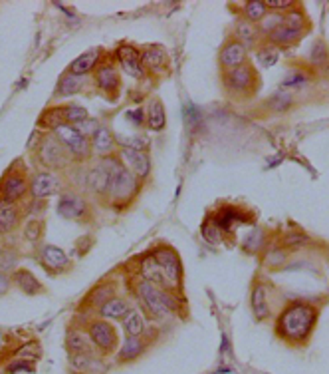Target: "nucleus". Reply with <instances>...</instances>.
<instances>
[{"instance_id": "1", "label": "nucleus", "mask_w": 329, "mask_h": 374, "mask_svg": "<svg viewBox=\"0 0 329 374\" xmlns=\"http://www.w3.org/2000/svg\"><path fill=\"white\" fill-rule=\"evenodd\" d=\"M319 319V310L312 303L292 301L288 303L276 319V335L290 344H306Z\"/></svg>"}, {"instance_id": "2", "label": "nucleus", "mask_w": 329, "mask_h": 374, "mask_svg": "<svg viewBox=\"0 0 329 374\" xmlns=\"http://www.w3.org/2000/svg\"><path fill=\"white\" fill-rule=\"evenodd\" d=\"M101 160L108 163V167L111 169V185L108 199L115 209H123L129 203L135 201L139 187H141V181L127 169L121 160H117V156H106Z\"/></svg>"}, {"instance_id": "3", "label": "nucleus", "mask_w": 329, "mask_h": 374, "mask_svg": "<svg viewBox=\"0 0 329 374\" xmlns=\"http://www.w3.org/2000/svg\"><path fill=\"white\" fill-rule=\"evenodd\" d=\"M260 84H262L260 74L250 62L238 66L235 70L222 72V88H224L226 96L230 100H236V102L250 100L258 92Z\"/></svg>"}, {"instance_id": "4", "label": "nucleus", "mask_w": 329, "mask_h": 374, "mask_svg": "<svg viewBox=\"0 0 329 374\" xmlns=\"http://www.w3.org/2000/svg\"><path fill=\"white\" fill-rule=\"evenodd\" d=\"M135 293H137V299L143 305V309L147 310L153 319H167L177 310V299L172 297V293L145 281V279L137 281Z\"/></svg>"}, {"instance_id": "5", "label": "nucleus", "mask_w": 329, "mask_h": 374, "mask_svg": "<svg viewBox=\"0 0 329 374\" xmlns=\"http://www.w3.org/2000/svg\"><path fill=\"white\" fill-rule=\"evenodd\" d=\"M88 335H90V341L94 344V348L101 355V357H110L117 350V344H119V337H117V330L115 326L111 325L110 321L106 319H94L90 321L86 326Z\"/></svg>"}, {"instance_id": "6", "label": "nucleus", "mask_w": 329, "mask_h": 374, "mask_svg": "<svg viewBox=\"0 0 329 374\" xmlns=\"http://www.w3.org/2000/svg\"><path fill=\"white\" fill-rule=\"evenodd\" d=\"M151 255L157 259V263L161 265L163 273L167 277L169 285H171L172 293H179L181 285H183V263H181V257L179 253L171 249V247H157L155 251H151Z\"/></svg>"}, {"instance_id": "7", "label": "nucleus", "mask_w": 329, "mask_h": 374, "mask_svg": "<svg viewBox=\"0 0 329 374\" xmlns=\"http://www.w3.org/2000/svg\"><path fill=\"white\" fill-rule=\"evenodd\" d=\"M54 135L62 142L66 149L70 151V156L74 160H88L90 153H92V142L88 138H83L74 126L70 124H62L54 130Z\"/></svg>"}, {"instance_id": "8", "label": "nucleus", "mask_w": 329, "mask_h": 374, "mask_svg": "<svg viewBox=\"0 0 329 374\" xmlns=\"http://www.w3.org/2000/svg\"><path fill=\"white\" fill-rule=\"evenodd\" d=\"M70 151L56 135H46L40 144V162L52 169H63L70 162Z\"/></svg>"}, {"instance_id": "9", "label": "nucleus", "mask_w": 329, "mask_h": 374, "mask_svg": "<svg viewBox=\"0 0 329 374\" xmlns=\"http://www.w3.org/2000/svg\"><path fill=\"white\" fill-rule=\"evenodd\" d=\"M119 160L123 162L127 169L135 176V178L143 181L151 176V158L147 151L141 149H129V147H121L119 149Z\"/></svg>"}, {"instance_id": "10", "label": "nucleus", "mask_w": 329, "mask_h": 374, "mask_svg": "<svg viewBox=\"0 0 329 374\" xmlns=\"http://www.w3.org/2000/svg\"><path fill=\"white\" fill-rule=\"evenodd\" d=\"M248 62V48L240 44L238 40H228L219 52V66L222 72L235 70L238 66H244Z\"/></svg>"}, {"instance_id": "11", "label": "nucleus", "mask_w": 329, "mask_h": 374, "mask_svg": "<svg viewBox=\"0 0 329 374\" xmlns=\"http://www.w3.org/2000/svg\"><path fill=\"white\" fill-rule=\"evenodd\" d=\"M26 191H28V181L20 171L12 169L0 181V199H4V201L16 203L18 199L26 196Z\"/></svg>"}, {"instance_id": "12", "label": "nucleus", "mask_w": 329, "mask_h": 374, "mask_svg": "<svg viewBox=\"0 0 329 374\" xmlns=\"http://www.w3.org/2000/svg\"><path fill=\"white\" fill-rule=\"evenodd\" d=\"M117 60L121 68L126 70L129 76L141 80L145 76V68H143L141 62V50H137L135 46H129V44H123L117 48Z\"/></svg>"}, {"instance_id": "13", "label": "nucleus", "mask_w": 329, "mask_h": 374, "mask_svg": "<svg viewBox=\"0 0 329 374\" xmlns=\"http://www.w3.org/2000/svg\"><path fill=\"white\" fill-rule=\"evenodd\" d=\"M95 82L99 86V90L110 96L115 98L119 94V88H121V76H119V70L113 64H103L97 68L95 72Z\"/></svg>"}, {"instance_id": "14", "label": "nucleus", "mask_w": 329, "mask_h": 374, "mask_svg": "<svg viewBox=\"0 0 329 374\" xmlns=\"http://www.w3.org/2000/svg\"><path fill=\"white\" fill-rule=\"evenodd\" d=\"M86 183H88V187L94 191L95 196L108 197L111 185V169L108 167V163L101 160L97 165H94L88 171V176H86Z\"/></svg>"}, {"instance_id": "15", "label": "nucleus", "mask_w": 329, "mask_h": 374, "mask_svg": "<svg viewBox=\"0 0 329 374\" xmlns=\"http://www.w3.org/2000/svg\"><path fill=\"white\" fill-rule=\"evenodd\" d=\"M66 350L70 355H94V344L90 341L88 330L78 328V326H70L66 330Z\"/></svg>"}, {"instance_id": "16", "label": "nucleus", "mask_w": 329, "mask_h": 374, "mask_svg": "<svg viewBox=\"0 0 329 374\" xmlns=\"http://www.w3.org/2000/svg\"><path fill=\"white\" fill-rule=\"evenodd\" d=\"M147 348H149V341L145 337H127L126 341L121 342V348L115 355V362L117 364H129V362L141 358Z\"/></svg>"}, {"instance_id": "17", "label": "nucleus", "mask_w": 329, "mask_h": 374, "mask_svg": "<svg viewBox=\"0 0 329 374\" xmlns=\"http://www.w3.org/2000/svg\"><path fill=\"white\" fill-rule=\"evenodd\" d=\"M70 371L74 374H106L108 366L103 358L95 355H70Z\"/></svg>"}, {"instance_id": "18", "label": "nucleus", "mask_w": 329, "mask_h": 374, "mask_svg": "<svg viewBox=\"0 0 329 374\" xmlns=\"http://www.w3.org/2000/svg\"><path fill=\"white\" fill-rule=\"evenodd\" d=\"M58 213L62 215L63 219H81L88 213V203L86 199L74 191L63 194L58 201Z\"/></svg>"}, {"instance_id": "19", "label": "nucleus", "mask_w": 329, "mask_h": 374, "mask_svg": "<svg viewBox=\"0 0 329 374\" xmlns=\"http://www.w3.org/2000/svg\"><path fill=\"white\" fill-rule=\"evenodd\" d=\"M141 62L145 72H153V74H163L169 64V54L163 46H147L141 52Z\"/></svg>"}, {"instance_id": "20", "label": "nucleus", "mask_w": 329, "mask_h": 374, "mask_svg": "<svg viewBox=\"0 0 329 374\" xmlns=\"http://www.w3.org/2000/svg\"><path fill=\"white\" fill-rule=\"evenodd\" d=\"M141 275L145 281H149V283H153V285H157L161 289H165V291H171V285H169V281H167V277L163 273V269H161V265L157 263V259L151 255V253H147L145 257L141 259ZM175 294V293H172Z\"/></svg>"}, {"instance_id": "21", "label": "nucleus", "mask_w": 329, "mask_h": 374, "mask_svg": "<svg viewBox=\"0 0 329 374\" xmlns=\"http://www.w3.org/2000/svg\"><path fill=\"white\" fill-rule=\"evenodd\" d=\"M58 189H60V179L54 174H48V171L36 174L30 183V194L34 199H44V197L54 196V194H58Z\"/></svg>"}, {"instance_id": "22", "label": "nucleus", "mask_w": 329, "mask_h": 374, "mask_svg": "<svg viewBox=\"0 0 329 374\" xmlns=\"http://www.w3.org/2000/svg\"><path fill=\"white\" fill-rule=\"evenodd\" d=\"M101 54H103V50L101 48H92V50H88V52H83L81 56H78V58L70 64V68H68V74H74V76L83 78L86 74H90L95 66H97L99 58H101Z\"/></svg>"}, {"instance_id": "23", "label": "nucleus", "mask_w": 329, "mask_h": 374, "mask_svg": "<svg viewBox=\"0 0 329 374\" xmlns=\"http://www.w3.org/2000/svg\"><path fill=\"white\" fill-rule=\"evenodd\" d=\"M129 310H131V305L127 303V299H123V297H113L108 303H103V305L97 309V312H99V317L106 319V321H123Z\"/></svg>"}, {"instance_id": "24", "label": "nucleus", "mask_w": 329, "mask_h": 374, "mask_svg": "<svg viewBox=\"0 0 329 374\" xmlns=\"http://www.w3.org/2000/svg\"><path fill=\"white\" fill-rule=\"evenodd\" d=\"M145 120H147V128L151 131H161L167 126V112H165V104L159 98L149 100L147 110H145Z\"/></svg>"}, {"instance_id": "25", "label": "nucleus", "mask_w": 329, "mask_h": 374, "mask_svg": "<svg viewBox=\"0 0 329 374\" xmlns=\"http://www.w3.org/2000/svg\"><path fill=\"white\" fill-rule=\"evenodd\" d=\"M246 213L240 212V209H236V207H222L220 212L215 213V223L222 229V233H226V231H232L235 229L236 223H246V221H250V217H244Z\"/></svg>"}, {"instance_id": "26", "label": "nucleus", "mask_w": 329, "mask_h": 374, "mask_svg": "<svg viewBox=\"0 0 329 374\" xmlns=\"http://www.w3.org/2000/svg\"><path fill=\"white\" fill-rule=\"evenodd\" d=\"M260 30L256 24H252L248 20H240L236 22L235 26V40H238L240 44H244L246 48H256L258 46V40H260Z\"/></svg>"}, {"instance_id": "27", "label": "nucleus", "mask_w": 329, "mask_h": 374, "mask_svg": "<svg viewBox=\"0 0 329 374\" xmlns=\"http://www.w3.org/2000/svg\"><path fill=\"white\" fill-rule=\"evenodd\" d=\"M42 261H44V265H46L48 269L54 271V273L66 271L68 265H70L66 253H63L60 247H56V245H44V247H42Z\"/></svg>"}, {"instance_id": "28", "label": "nucleus", "mask_w": 329, "mask_h": 374, "mask_svg": "<svg viewBox=\"0 0 329 374\" xmlns=\"http://www.w3.org/2000/svg\"><path fill=\"white\" fill-rule=\"evenodd\" d=\"M252 310H254V317L258 321H266L270 317V305H268V291L262 283H256L254 289H252L250 297Z\"/></svg>"}, {"instance_id": "29", "label": "nucleus", "mask_w": 329, "mask_h": 374, "mask_svg": "<svg viewBox=\"0 0 329 374\" xmlns=\"http://www.w3.org/2000/svg\"><path fill=\"white\" fill-rule=\"evenodd\" d=\"M12 279H14L16 287H18V289H20L24 294H30V297H34V294L42 293V285H40V281L32 275L28 269H20V271H16Z\"/></svg>"}, {"instance_id": "30", "label": "nucleus", "mask_w": 329, "mask_h": 374, "mask_svg": "<svg viewBox=\"0 0 329 374\" xmlns=\"http://www.w3.org/2000/svg\"><path fill=\"white\" fill-rule=\"evenodd\" d=\"M113 147H115V135L108 128H99L92 138V149L101 158H106V156H111Z\"/></svg>"}, {"instance_id": "31", "label": "nucleus", "mask_w": 329, "mask_h": 374, "mask_svg": "<svg viewBox=\"0 0 329 374\" xmlns=\"http://www.w3.org/2000/svg\"><path fill=\"white\" fill-rule=\"evenodd\" d=\"M301 36L303 34L296 32V30H290V28H286V26H280L278 30H274L272 34H268V44H272V46H294V44H298L299 40H301Z\"/></svg>"}, {"instance_id": "32", "label": "nucleus", "mask_w": 329, "mask_h": 374, "mask_svg": "<svg viewBox=\"0 0 329 374\" xmlns=\"http://www.w3.org/2000/svg\"><path fill=\"white\" fill-rule=\"evenodd\" d=\"M268 12H270V10H268L264 0H248V2L242 4V17H244V20L252 22V24L262 22Z\"/></svg>"}, {"instance_id": "33", "label": "nucleus", "mask_w": 329, "mask_h": 374, "mask_svg": "<svg viewBox=\"0 0 329 374\" xmlns=\"http://www.w3.org/2000/svg\"><path fill=\"white\" fill-rule=\"evenodd\" d=\"M18 223V207L16 203L0 199V233L12 231Z\"/></svg>"}, {"instance_id": "34", "label": "nucleus", "mask_w": 329, "mask_h": 374, "mask_svg": "<svg viewBox=\"0 0 329 374\" xmlns=\"http://www.w3.org/2000/svg\"><path fill=\"white\" fill-rule=\"evenodd\" d=\"M308 245H310V237H308L306 233L298 231V229L286 231L282 235V241H280V247L286 249L288 253H290V251H299V249H303V247H308Z\"/></svg>"}, {"instance_id": "35", "label": "nucleus", "mask_w": 329, "mask_h": 374, "mask_svg": "<svg viewBox=\"0 0 329 374\" xmlns=\"http://www.w3.org/2000/svg\"><path fill=\"white\" fill-rule=\"evenodd\" d=\"M121 326H123L127 337H143V335H145V328H147L141 312L135 309H131L127 312V317L121 321Z\"/></svg>"}, {"instance_id": "36", "label": "nucleus", "mask_w": 329, "mask_h": 374, "mask_svg": "<svg viewBox=\"0 0 329 374\" xmlns=\"http://www.w3.org/2000/svg\"><path fill=\"white\" fill-rule=\"evenodd\" d=\"M283 26L299 34H306V30H310V20L306 18L301 8H294L283 15Z\"/></svg>"}, {"instance_id": "37", "label": "nucleus", "mask_w": 329, "mask_h": 374, "mask_svg": "<svg viewBox=\"0 0 329 374\" xmlns=\"http://www.w3.org/2000/svg\"><path fill=\"white\" fill-rule=\"evenodd\" d=\"M81 86H83V78L74 76V74H66L60 80V84H58L56 94L58 96H74V94H78L79 90H81Z\"/></svg>"}, {"instance_id": "38", "label": "nucleus", "mask_w": 329, "mask_h": 374, "mask_svg": "<svg viewBox=\"0 0 329 374\" xmlns=\"http://www.w3.org/2000/svg\"><path fill=\"white\" fill-rule=\"evenodd\" d=\"M256 58H258V62L264 66V68H272V66L280 60V50L276 48V46H272V44H264V46L258 48Z\"/></svg>"}, {"instance_id": "39", "label": "nucleus", "mask_w": 329, "mask_h": 374, "mask_svg": "<svg viewBox=\"0 0 329 374\" xmlns=\"http://www.w3.org/2000/svg\"><path fill=\"white\" fill-rule=\"evenodd\" d=\"M283 24V15H278V12H268L266 17L262 22H258L256 26H258V30L262 36H268V34H272L274 30H278L280 26Z\"/></svg>"}, {"instance_id": "40", "label": "nucleus", "mask_w": 329, "mask_h": 374, "mask_svg": "<svg viewBox=\"0 0 329 374\" xmlns=\"http://www.w3.org/2000/svg\"><path fill=\"white\" fill-rule=\"evenodd\" d=\"M292 104H294V100L290 94H274L272 98L266 102V108L270 112H276V114H280V112H286V110H290L292 108Z\"/></svg>"}, {"instance_id": "41", "label": "nucleus", "mask_w": 329, "mask_h": 374, "mask_svg": "<svg viewBox=\"0 0 329 374\" xmlns=\"http://www.w3.org/2000/svg\"><path fill=\"white\" fill-rule=\"evenodd\" d=\"M262 247H264V231L262 229H254L244 239V251L246 253H256Z\"/></svg>"}, {"instance_id": "42", "label": "nucleus", "mask_w": 329, "mask_h": 374, "mask_svg": "<svg viewBox=\"0 0 329 374\" xmlns=\"http://www.w3.org/2000/svg\"><path fill=\"white\" fill-rule=\"evenodd\" d=\"M62 112H63V122H66V124H70V126H74V124H78V122L88 120V110H86V108H81V106H66V108H62Z\"/></svg>"}, {"instance_id": "43", "label": "nucleus", "mask_w": 329, "mask_h": 374, "mask_svg": "<svg viewBox=\"0 0 329 374\" xmlns=\"http://www.w3.org/2000/svg\"><path fill=\"white\" fill-rule=\"evenodd\" d=\"M288 261V251L282 247H270L264 257V265L268 267H282L283 263Z\"/></svg>"}, {"instance_id": "44", "label": "nucleus", "mask_w": 329, "mask_h": 374, "mask_svg": "<svg viewBox=\"0 0 329 374\" xmlns=\"http://www.w3.org/2000/svg\"><path fill=\"white\" fill-rule=\"evenodd\" d=\"M203 237L208 241V243H212V245H217L222 241V229L215 223V219H212V217L204 221Z\"/></svg>"}, {"instance_id": "45", "label": "nucleus", "mask_w": 329, "mask_h": 374, "mask_svg": "<svg viewBox=\"0 0 329 374\" xmlns=\"http://www.w3.org/2000/svg\"><path fill=\"white\" fill-rule=\"evenodd\" d=\"M115 144H119L121 147H129V149H141L145 151L147 147V142L139 138V135H115Z\"/></svg>"}, {"instance_id": "46", "label": "nucleus", "mask_w": 329, "mask_h": 374, "mask_svg": "<svg viewBox=\"0 0 329 374\" xmlns=\"http://www.w3.org/2000/svg\"><path fill=\"white\" fill-rule=\"evenodd\" d=\"M18 373H34V362L30 360H10L4 366V374H18Z\"/></svg>"}, {"instance_id": "47", "label": "nucleus", "mask_w": 329, "mask_h": 374, "mask_svg": "<svg viewBox=\"0 0 329 374\" xmlns=\"http://www.w3.org/2000/svg\"><path fill=\"white\" fill-rule=\"evenodd\" d=\"M113 297H115V289H113L111 285H101V287H99V289L92 294V303H94L95 307L99 309L103 303H108V301L113 299Z\"/></svg>"}, {"instance_id": "48", "label": "nucleus", "mask_w": 329, "mask_h": 374, "mask_svg": "<svg viewBox=\"0 0 329 374\" xmlns=\"http://www.w3.org/2000/svg\"><path fill=\"white\" fill-rule=\"evenodd\" d=\"M74 128H76V130H78L83 138H88V140H90V138H94L101 126H99V122H97V120H90V118H88V120H83V122L74 124Z\"/></svg>"}, {"instance_id": "49", "label": "nucleus", "mask_w": 329, "mask_h": 374, "mask_svg": "<svg viewBox=\"0 0 329 374\" xmlns=\"http://www.w3.org/2000/svg\"><path fill=\"white\" fill-rule=\"evenodd\" d=\"M264 2H266L270 12H278V15H286L296 8V2H292V0H264Z\"/></svg>"}, {"instance_id": "50", "label": "nucleus", "mask_w": 329, "mask_h": 374, "mask_svg": "<svg viewBox=\"0 0 329 374\" xmlns=\"http://www.w3.org/2000/svg\"><path fill=\"white\" fill-rule=\"evenodd\" d=\"M310 62L315 66H323L328 62V48H326V44H323L321 40L314 44L312 54H310Z\"/></svg>"}, {"instance_id": "51", "label": "nucleus", "mask_w": 329, "mask_h": 374, "mask_svg": "<svg viewBox=\"0 0 329 374\" xmlns=\"http://www.w3.org/2000/svg\"><path fill=\"white\" fill-rule=\"evenodd\" d=\"M16 259H18V257H16V253L12 251V249H8V247H6V249H2V251H0V271H4V269H6V271H8V269H12V267L16 265Z\"/></svg>"}, {"instance_id": "52", "label": "nucleus", "mask_w": 329, "mask_h": 374, "mask_svg": "<svg viewBox=\"0 0 329 374\" xmlns=\"http://www.w3.org/2000/svg\"><path fill=\"white\" fill-rule=\"evenodd\" d=\"M42 229H44V223H42V221H38V219H32L30 223L26 225L24 235H26L30 241H38V239L42 237Z\"/></svg>"}, {"instance_id": "53", "label": "nucleus", "mask_w": 329, "mask_h": 374, "mask_svg": "<svg viewBox=\"0 0 329 374\" xmlns=\"http://www.w3.org/2000/svg\"><path fill=\"white\" fill-rule=\"evenodd\" d=\"M127 118H129V122L135 124V126H145V124H147V120H145V110H143V108L129 110V112H127Z\"/></svg>"}, {"instance_id": "54", "label": "nucleus", "mask_w": 329, "mask_h": 374, "mask_svg": "<svg viewBox=\"0 0 329 374\" xmlns=\"http://www.w3.org/2000/svg\"><path fill=\"white\" fill-rule=\"evenodd\" d=\"M8 287H10V279L0 271V294L6 293V291H8Z\"/></svg>"}, {"instance_id": "55", "label": "nucleus", "mask_w": 329, "mask_h": 374, "mask_svg": "<svg viewBox=\"0 0 329 374\" xmlns=\"http://www.w3.org/2000/svg\"><path fill=\"white\" fill-rule=\"evenodd\" d=\"M326 259H328V265H329V249H328V253H326Z\"/></svg>"}]
</instances>
